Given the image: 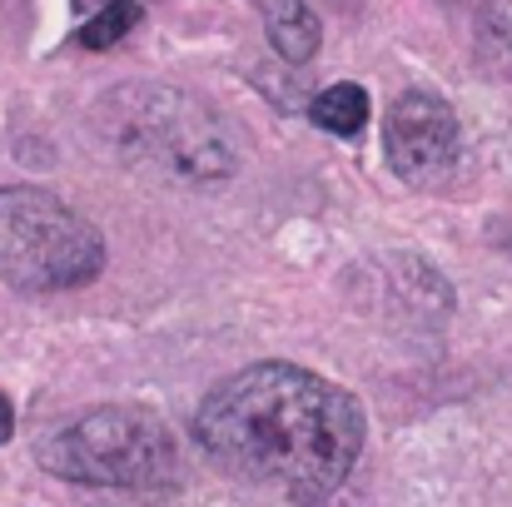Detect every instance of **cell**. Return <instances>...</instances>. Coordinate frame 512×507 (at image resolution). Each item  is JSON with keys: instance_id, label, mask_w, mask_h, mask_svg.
I'll return each instance as SVG.
<instances>
[{"instance_id": "6da1fadb", "label": "cell", "mask_w": 512, "mask_h": 507, "mask_svg": "<svg viewBox=\"0 0 512 507\" xmlns=\"http://www.w3.org/2000/svg\"><path fill=\"white\" fill-rule=\"evenodd\" d=\"M194 438L234 478L324 498L343 488L363 453V408L309 368L249 363L199 403Z\"/></svg>"}, {"instance_id": "7a4b0ae2", "label": "cell", "mask_w": 512, "mask_h": 507, "mask_svg": "<svg viewBox=\"0 0 512 507\" xmlns=\"http://www.w3.org/2000/svg\"><path fill=\"white\" fill-rule=\"evenodd\" d=\"M100 135L125 165L150 169L174 184H214L234 174V145L224 125L184 90L165 85L115 90L100 105Z\"/></svg>"}, {"instance_id": "3957f363", "label": "cell", "mask_w": 512, "mask_h": 507, "mask_svg": "<svg viewBox=\"0 0 512 507\" xmlns=\"http://www.w3.org/2000/svg\"><path fill=\"white\" fill-rule=\"evenodd\" d=\"M35 463L65 483L90 488H170L179 478V443L150 408H90L35 443Z\"/></svg>"}, {"instance_id": "277c9868", "label": "cell", "mask_w": 512, "mask_h": 507, "mask_svg": "<svg viewBox=\"0 0 512 507\" xmlns=\"http://www.w3.org/2000/svg\"><path fill=\"white\" fill-rule=\"evenodd\" d=\"M105 239L65 199L35 184L0 189V279L25 294H65L95 284Z\"/></svg>"}, {"instance_id": "5b68a950", "label": "cell", "mask_w": 512, "mask_h": 507, "mask_svg": "<svg viewBox=\"0 0 512 507\" xmlns=\"http://www.w3.org/2000/svg\"><path fill=\"white\" fill-rule=\"evenodd\" d=\"M383 150L403 184L438 189L458 165V115L438 95L408 90L393 100V110L383 120Z\"/></svg>"}, {"instance_id": "8992f818", "label": "cell", "mask_w": 512, "mask_h": 507, "mask_svg": "<svg viewBox=\"0 0 512 507\" xmlns=\"http://www.w3.org/2000/svg\"><path fill=\"white\" fill-rule=\"evenodd\" d=\"M319 40H324V25L304 0H274L269 5V45L279 50V60L304 65V60L319 55Z\"/></svg>"}, {"instance_id": "52a82bcc", "label": "cell", "mask_w": 512, "mask_h": 507, "mask_svg": "<svg viewBox=\"0 0 512 507\" xmlns=\"http://www.w3.org/2000/svg\"><path fill=\"white\" fill-rule=\"evenodd\" d=\"M309 115H314V125L319 130H329V135H358L363 125H368V90L363 85H329L324 95H314V105H309Z\"/></svg>"}, {"instance_id": "ba28073f", "label": "cell", "mask_w": 512, "mask_h": 507, "mask_svg": "<svg viewBox=\"0 0 512 507\" xmlns=\"http://www.w3.org/2000/svg\"><path fill=\"white\" fill-rule=\"evenodd\" d=\"M478 55L493 75L512 80V0H488L478 20Z\"/></svg>"}, {"instance_id": "9c48e42d", "label": "cell", "mask_w": 512, "mask_h": 507, "mask_svg": "<svg viewBox=\"0 0 512 507\" xmlns=\"http://www.w3.org/2000/svg\"><path fill=\"white\" fill-rule=\"evenodd\" d=\"M135 25H140V5H135V0H115V5H105L100 15H90V25L80 30V45H85V50H110V45H120Z\"/></svg>"}, {"instance_id": "30bf717a", "label": "cell", "mask_w": 512, "mask_h": 507, "mask_svg": "<svg viewBox=\"0 0 512 507\" xmlns=\"http://www.w3.org/2000/svg\"><path fill=\"white\" fill-rule=\"evenodd\" d=\"M10 433H15V408H10V398L0 393V443H10Z\"/></svg>"}, {"instance_id": "8fae6325", "label": "cell", "mask_w": 512, "mask_h": 507, "mask_svg": "<svg viewBox=\"0 0 512 507\" xmlns=\"http://www.w3.org/2000/svg\"><path fill=\"white\" fill-rule=\"evenodd\" d=\"M110 5H115V0H110Z\"/></svg>"}]
</instances>
